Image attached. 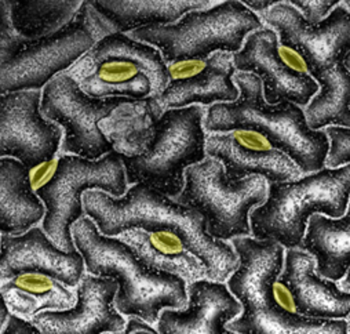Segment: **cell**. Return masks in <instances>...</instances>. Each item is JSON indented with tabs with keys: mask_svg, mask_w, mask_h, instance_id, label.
<instances>
[{
	"mask_svg": "<svg viewBox=\"0 0 350 334\" xmlns=\"http://www.w3.org/2000/svg\"><path fill=\"white\" fill-rule=\"evenodd\" d=\"M83 206L85 216L96 222L103 235L118 237L127 231L142 229L149 233L156 252L187 256L208 281L224 283L239 267L232 243L213 237L202 213L146 184L131 185L122 198L87 191Z\"/></svg>",
	"mask_w": 350,
	"mask_h": 334,
	"instance_id": "cell-1",
	"label": "cell"
},
{
	"mask_svg": "<svg viewBox=\"0 0 350 334\" xmlns=\"http://www.w3.org/2000/svg\"><path fill=\"white\" fill-rule=\"evenodd\" d=\"M275 29L280 44L297 51L319 83L320 92L305 110L312 130L328 126L350 129V70L345 58L350 53V12L340 2L317 25L308 23L288 2H280L260 14Z\"/></svg>",
	"mask_w": 350,
	"mask_h": 334,
	"instance_id": "cell-2",
	"label": "cell"
},
{
	"mask_svg": "<svg viewBox=\"0 0 350 334\" xmlns=\"http://www.w3.org/2000/svg\"><path fill=\"white\" fill-rule=\"evenodd\" d=\"M72 236L87 274L118 282L115 305L124 316L154 324L164 309L188 305L187 281L180 274L148 264L124 240L103 235L90 217L73 224Z\"/></svg>",
	"mask_w": 350,
	"mask_h": 334,
	"instance_id": "cell-3",
	"label": "cell"
},
{
	"mask_svg": "<svg viewBox=\"0 0 350 334\" xmlns=\"http://www.w3.org/2000/svg\"><path fill=\"white\" fill-rule=\"evenodd\" d=\"M239 267L226 285L240 301L241 313L226 329L237 334H349L346 319H313L284 308L275 285L284 268L286 248L272 239L252 236L232 242Z\"/></svg>",
	"mask_w": 350,
	"mask_h": 334,
	"instance_id": "cell-4",
	"label": "cell"
},
{
	"mask_svg": "<svg viewBox=\"0 0 350 334\" xmlns=\"http://www.w3.org/2000/svg\"><path fill=\"white\" fill-rule=\"evenodd\" d=\"M233 80L240 92L234 103L214 104L207 110L204 130L224 134L252 130L264 136L276 149L286 153L302 172L310 175L325 167L329 138L325 130H312L305 111L288 101L269 105L258 76L236 72Z\"/></svg>",
	"mask_w": 350,
	"mask_h": 334,
	"instance_id": "cell-5",
	"label": "cell"
},
{
	"mask_svg": "<svg viewBox=\"0 0 350 334\" xmlns=\"http://www.w3.org/2000/svg\"><path fill=\"white\" fill-rule=\"evenodd\" d=\"M31 183L46 206L42 228L65 252L77 250L72 227L85 214L84 192L103 191L113 198H122L129 191L124 164L116 151L98 160L61 155L31 172Z\"/></svg>",
	"mask_w": 350,
	"mask_h": 334,
	"instance_id": "cell-6",
	"label": "cell"
},
{
	"mask_svg": "<svg viewBox=\"0 0 350 334\" xmlns=\"http://www.w3.org/2000/svg\"><path fill=\"white\" fill-rule=\"evenodd\" d=\"M350 201V163L268 184V198L250 214L251 235L272 239L286 250L301 248L312 216L340 218Z\"/></svg>",
	"mask_w": 350,
	"mask_h": 334,
	"instance_id": "cell-7",
	"label": "cell"
},
{
	"mask_svg": "<svg viewBox=\"0 0 350 334\" xmlns=\"http://www.w3.org/2000/svg\"><path fill=\"white\" fill-rule=\"evenodd\" d=\"M202 105L164 111L153 123L154 134L146 151L127 156L120 153L129 184H146L175 199L185 187V172L207 159Z\"/></svg>",
	"mask_w": 350,
	"mask_h": 334,
	"instance_id": "cell-8",
	"label": "cell"
},
{
	"mask_svg": "<svg viewBox=\"0 0 350 334\" xmlns=\"http://www.w3.org/2000/svg\"><path fill=\"white\" fill-rule=\"evenodd\" d=\"M90 72L75 77L94 99L123 97L154 105L168 85V65L161 53L126 34L103 38L79 62Z\"/></svg>",
	"mask_w": 350,
	"mask_h": 334,
	"instance_id": "cell-9",
	"label": "cell"
},
{
	"mask_svg": "<svg viewBox=\"0 0 350 334\" xmlns=\"http://www.w3.org/2000/svg\"><path fill=\"white\" fill-rule=\"evenodd\" d=\"M265 27L243 2H221L210 9L191 12L172 25L145 27L130 36L156 47L168 64L207 60L215 53L234 54L245 39Z\"/></svg>",
	"mask_w": 350,
	"mask_h": 334,
	"instance_id": "cell-10",
	"label": "cell"
},
{
	"mask_svg": "<svg viewBox=\"0 0 350 334\" xmlns=\"http://www.w3.org/2000/svg\"><path fill=\"white\" fill-rule=\"evenodd\" d=\"M268 198V183L254 176L230 180L221 162L207 157L185 172L184 191L175 198L204 216L208 233L224 242L251 236L250 214Z\"/></svg>",
	"mask_w": 350,
	"mask_h": 334,
	"instance_id": "cell-11",
	"label": "cell"
},
{
	"mask_svg": "<svg viewBox=\"0 0 350 334\" xmlns=\"http://www.w3.org/2000/svg\"><path fill=\"white\" fill-rule=\"evenodd\" d=\"M90 9V2H83L70 25L28 46L13 61L0 65V94L43 90L55 76L77 64L109 35L103 25L105 21L97 13L89 14Z\"/></svg>",
	"mask_w": 350,
	"mask_h": 334,
	"instance_id": "cell-12",
	"label": "cell"
},
{
	"mask_svg": "<svg viewBox=\"0 0 350 334\" xmlns=\"http://www.w3.org/2000/svg\"><path fill=\"white\" fill-rule=\"evenodd\" d=\"M130 101L133 100L123 97H90L73 76L59 73L43 89L40 111L47 120L64 130V155L98 160L115 151L98 123Z\"/></svg>",
	"mask_w": 350,
	"mask_h": 334,
	"instance_id": "cell-13",
	"label": "cell"
},
{
	"mask_svg": "<svg viewBox=\"0 0 350 334\" xmlns=\"http://www.w3.org/2000/svg\"><path fill=\"white\" fill-rule=\"evenodd\" d=\"M239 72L258 76L269 105L283 101L308 107L320 92L319 83L309 75L302 57L283 47L275 29L264 27L247 36L240 51L232 54Z\"/></svg>",
	"mask_w": 350,
	"mask_h": 334,
	"instance_id": "cell-14",
	"label": "cell"
},
{
	"mask_svg": "<svg viewBox=\"0 0 350 334\" xmlns=\"http://www.w3.org/2000/svg\"><path fill=\"white\" fill-rule=\"evenodd\" d=\"M42 92L0 96V156L20 160L29 172L53 162L61 149L64 130L42 111Z\"/></svg>",
	"mask_w": 350,
	"mask_h": 334,
	"instance_id": "cell-15",
	"label": "cell"
},
{
	"mask_svg": "<svg viewBox=\"0 0 350 334\" xmlns=\"http://www.w3.org/2000/svg\"><path fill=\"white\" fill-rule=\"evenodd\" d=\"M236 72L229 53L168 64V85L154 103V111L161 115L168 110L192 105L210 108L214 104L234 103L240 97L233 80Z\"/></svg>",
	"mask_w": 350,
	"mask_h": 334,
	"instance_id": "cell-16",
	"label": "cell"
},
{
	"mask_svg": "<svg viewBox=\"0 0 350 334\" xmlns=\"http://www.w3.org/2000/svg\"><path fill=\"white\" fill-rule=\"evenodd\" d=\"M206 152L225 167L230 180L262 177L268 184L293 181L302 177L299 167L264 136L252 130H233L207 136Z\"/></svg>",
	"mask_w": 350,
	"mask_h": 334,
	"instance_id": "cell-17",
	"label": "cell"
},
{
	"mask_svg": "<svg viewBox=\"0 0 350 334\" xmlns=\"http://www.w3.org/2000/svg\"><path fill=\"white\" fill-rule=\"evenodd\" d=\"M116 281L87 274L76 287V304L64 311H43L31 322L43 334H120L127 320L115 305Z\"/></svg>",
	"mask_w": 350,
	"mask_h": 334,
	"instance_id": "cell-18",
	"label": "cell"
},
{
	"mask_svg": "<svg viewBox=\"0 0 350 334\" xmlns=\"http://www.w3.org/2000/svg\"><path fill=\"white\" fill-rule=\"evenodd\" d=\"M28 272L51 277L76 289L85 275V264L79 250L59 248L42 227L20 236L2 235L0 282Z\"/></svg>",
	"mask_w": 350,
	"mask_h": 334,
	"instance_id": "cell-19",
	"label": "cell"
},
{
	"mask_svg": "<svg viewBox=\"0 0 350 334\" xmlns=\"http://www.w3.org/2000/svg\"><path fill=\"white\" fill-rule=\"evenodd\" d=\"M188 305L164 309L156 323L160 334H237L226 329L243 307L222 282L198 279L188 285Z\"/></svg>",
	"mask_w": 350,
	"mask_h": 334,
	"instance_id": "cell-20",
	"label": "cell"
},
{
	"mask_svg": "<svg viewBox=\"0 0 350 334\" xmlns=\"http://www.w3.org/2000/svg\"><path fill=\"white\" fill-rule=\"evenodd\" d=\"M278 282L286 289L293 309L313 319H347L350 292L316 274V260L302 248H288Z\"/></svg>",
	"mask_w": 350,
	"mask_h": 334,
	"instance_id": "cell-21",
	"label": "cell"
},
{
	"mask_svg": "<svg viewBox=\"0 0 350 334\" xmlns=\"http://www.w3.org/2000/svg\"><path fill=\"white\" fill-rule=\"evenodd\" d=\"M46 217V206L35 194L29 169L17 159L0 160V231L20 236L38 227Z\"/></svg>",
	"mask_w": 350,
	"mask_h": 334,
	"instance_id": "cell-22",
	"label": "cell"
},
{
	"mask_svg": "<svg viewBox=\"0 0 350 334\" xmlns=\"http://www.w3.org/2000/svg\"><path fill=\"white\" fill-rule=\"evenodd\" d=\"M217 2H135V0H90L94 12L105 21L112 34H131L145 27L172 25L184 16L206 10Z\"/></svg>",
	"mask_w": 350,
	"mask_h": 334,
	"instance_id": "cell-23",
	"label": "cell"
},
{
	"mask_svg": "<svg viewBox=\"0 0 350 334\" xmlns=\"http://www.w3.org/2000/svg\"><path fill=\"white\" fill-rule=\"evenodd\" d=\"M301 248L314 257L319 277L342 281L350 268V201L340 218L312 216Z\"/></svg>",
	"mask_w": 350,
	"mask_h": 334,
	"instance_id": "cell-24",
	"label": "cell"
},
{
	"mask_svg": "<svg viewBox=\"0 0 350 334\" xmlns=\"http://www.w3.org/2000/svg\"><path fill=\"white\" fill-rule=\"evenodd\" d=\"M2 298L12 313L32 320L43 311H64L76 301V290L43 274H20L2 282Z\"/></svg>",
	"mask_w": 350,
	"mask_h": 334,
	"instance_id": "cell-25",
	"label": "cell"
},
{
	"mask_svg": "<svg viewBox=\"0 0 350 334\" xmlns=\"http://www.w3.org/2000/svg\"><path fill=\"white\" fill-rule=\"evenodd\" d=\"M9 3L16 31L31 44L70 25L83 6L80 0H9Z\"/></svg>",
	"mask_w": 350,
	"mask_h": 334,
	"instance_id": "cell-26",
	"label": "cell"
},
{
	"mask_svg": "<svg viewBox=\"0 0 350 334\" xmlns=\"http://www.w3.org/2000/svg\"><path fill=\"white\" fill-rule=\"evenodd\" d=\"M31 43L21 38L13 25L9 0H2L0 2V65L13 61Z\"/></svg>",
	"mask_w": 350,
	"mask_h": 334,
	"instance_id": "cell-27",
	"label": "cell"
},
{
	"mask_svg": "<svg viewBox=\"0 0 350 334\" xmlns=\"http://www.w3.org/2000/svg\"><path fill=\"white\" fill-rule=\"evenodd\" d=\"M329 138V151L325 160L328 169H338L350 163V129L328 126L324 129Z\"/></svg>",
	"mask_w": 350,
	"mask_h": 334,
	"instance_id": "cell-28",
	"label": "cell"
},
{
	"mask_svg": "<svg viewBox=\"0 0 350 334\" xmlns=\"http://www.w3.org/2000/svg\"><path fill=\"white\" fill-rule=\"evenodd\" d=\"M293 5L304 18L312 25H317L340 3L339 0H324V2H304V0H291Z\"/></svg>",
	"mask_w": 350,
	"mask_h": 334,
	"instance_id": "cell-29",
	"label": "cell"
},
{
	"mask_svg": "<svg viewBox=\"0 0 350 334\" xmlns=\"http://www.w3.org/2000/svg\"><path fill=\"white\" fill-rule=\"evenodd\" d=\"M2 334H43V333L31 320H27L21 316L12 313L6 326L2 329Z\"/></svg>",
	"mask_w": 350,
	"mask_h": 334,
	"instance_id": "cell-30",
	"label": "cell"
},
{
	"mask_svg": "<svg viewBox=\"0 0 350 334\" xmlns=\"http://www.w3.org/2000/svg\"><path fill=\"white\" fill-rule=\"evenodd\" d=\"M105 334H111V333H105ZM120 334H160V333L150 323L139 318H130L127 320L124 330Z\"/></svg>",
	"mask_w": 350,
	"mask_h": 334,
	"instance_id": "cell-31",
	"label": "cell"
},
{
	"mask_svg": "<svg viewBox=\"0 0 350 334\" xmlns=\"http://www.w3.org/2000/svg\"><path fill=\"white\" fill-rule=\"evenodd\" d=\"M282 0H259V2H252V0H243V3L250 9L252 10L254 13H265L267 10L272 9L273 6H276L278 3H280Z\"/></svg>",
	"mask_w": 350,
	"mask_h": 334,
	"instance_id": "cell-32",
	"label": "cell"
},
{
	"mask_svg": "<svg viewBox=\"0 0 350 334\" xmlns=\"http://www.w3.org/2000/svg\"><path fill=\"white\" fill-rule=\"evenodd\" d=\"M339 287H340L342 290H345V292H350V268H349V271H347L346 277H345V278L340 281V285H339ZM347 319H349L347 324H349V334H350V316H349Z\"/></svg>",
	"mask_w": 350,
	"mask_h": 334,
	"instance_id": "cell-33",
	"label": "cell"
},
{
	"mask_svg": "<svg viewBox=\"0 0 350 334\" xmlns=\"http://www.w3.org/2000/svg\"><path fill=\"white\" fill-rule=\"evenodd\" d=\"M10 315H12V311L9 309L8 304L5 301H2V329L6 326Z\"/></svg>",
	"mask_w": 350,
	"mask_h": 334,
	"instance_id": "cell-34",
	"label": "cell"
},
{
	"mask_svg": "<svg viewBox=\"0 0 350 334\" xmlns=\"http://www.w3.org/2000/svg\"><path fill=\"white\" fill-rule=\"evenodd\" d=\"M345 66L350 70V53L346 55V58H345Z\"/></svg>",
	"mask_w": 350,
	"mask_h": 334,
	"instance_id": "cell-35",
	"label": "cell"
},
{
	"mask_svg": "<svg viewBox=\"0 0 350 334\" xmlns=\"http://www.w3.org/2000/svg\"><path fill=\"white\" fill-rule=\"evenodd\" d=\"M343 5L347 8V10L350 12V0H346V2H343Z\"/></svg>",
	"mask_w": 350,
	"mask_h": 334,
	"instance_id": "cell-36",
	"label": "cell"
}]
</instances>
